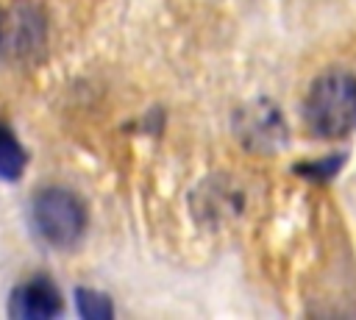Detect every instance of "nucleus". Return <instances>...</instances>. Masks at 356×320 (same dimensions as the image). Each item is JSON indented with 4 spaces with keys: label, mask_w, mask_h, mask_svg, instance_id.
I'll return each instance as SVG.
<instances>
[{
    "label": "nucleus",
    "mask_w": 356,
    "mask_h": 320,
    "mask_svg": "<svg viewBox=\"0 0 356 320\" xmlns=\"http://www.w3.org/2000/svg\"><path fill=\"white\" fill-rule=\"evenodd\" d=\"M303 120L320 139H342L356 131V75L345 70L320 75L306 92Z\"/></svg>",
    "instance_id": "f257e3e1"
},
{
    "label": "nucleus",
    "mask_w": 356,
    "mask_h": 320,
    "mask_svg": "<svg viewBox=\"0 0 356 320\" xmlns=\"http://www.w3.org/2000/svg\"><path fill=\"white\" fill-rule=\"evenodd\" d=\"M31 220H33L36 234L44 242H50L56 248H70L81 239V234L86 228V209L75 192L50 186L33 198Z\"/></svg>",
    "instance_id": "f03ea898"
},
{
    "label": "nucleus",
    "mask_w": 356,
    "mask_h": 320,
    "mask_svg": "<svg viewBox=\"0 0 356 320\" xmlns=\"http://www.w3.org/2000/svg\"><path fill=\"white\" fill-rule=\"evenodd\" d=\"M47 36V19L39 3L11 0L0 8V56L25 61L42 53Z\"/></svg>",
    "instance_id": "7ed1b4c3"
},
{
    "label": "nucleus",
    "mask_w": 356,
    "mask_h": 320,
    "mask_svg": "<svg viewBox=\"0 0 356 320\" xmlns=\"http://www.w3.org/2000/svg\"><path fill=\"white\" fill-rule=\"evenodd\" d=\"M236 134H239L242 145L256 150V153H273L286 139V128L281 122V114L267 100H256V103L242 109V114L236 117Z\"/></svg>",
    "instance_id": "20e7f679"
},
{
    "label": "nucleus",
    "mask_w": 356,
    "mask_h": 320,
    "mask_svg": "<svg viewBox=\"0 0 356 320\" xmlns=\"http://www.w3.org/2000/svg\"><path fill=\"white\" fill-rule=\"evenodd\" d=\"M61 312V295L53 281L31 278L11 292L8 314L17 320H47Z\"/></svg>",
    "instance_id": "39448f33"
},
{
    "label": "nucleus",
    "mask_w": 356,
    "mask_h": 320,
    "mask_svg": "<svg viewBox=\"0 0 356 320\" xmlns=\"http://www.w3.org/2000/svg\"><path fill=\"white\" fill-rule=\"evenodd\" d=\"M25 161H28V156H25L22 145L17 142V136L6 125H0V178H6V181L19 178L25 170Z\"/></svg>",
    "instance_id": "423d86ee"
},
{
    "label": "nucleus",
    "mask_w": 356,
    "mask_h": 320,
    "mask_svg": "<svg viewBox=\"0 0 356 320\" xmlns=\"http://www.w3.org/2000/svg\"><path fill=\"white\" fill-rule=\"evenodd\" d=\"M75 303H78V314L86 317V320H106V317L114 314L111 301L103 292H95V289H78Z\"/></svg>",
    "instance_id": "0eeeda50"
}]
</instances>
